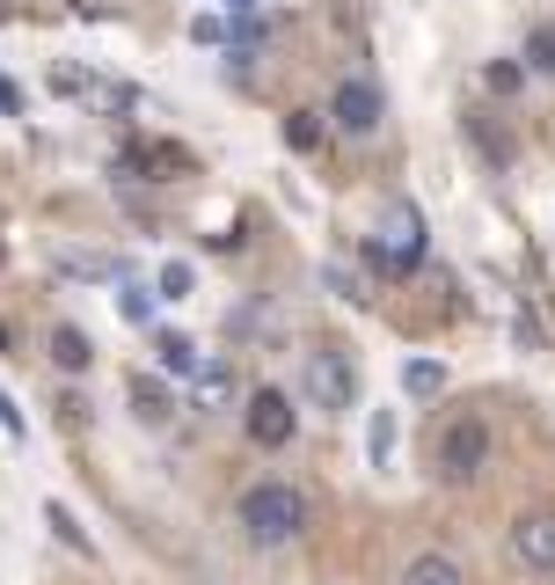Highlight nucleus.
Masks as SVG:
<instances>
[{
    "label": "nucleus",
    "instance_id": "1",
    "mask_svg": "<svg viewBox=\"0 0 555 585\" xmlns=\"http://www.w3.org/2000/svg\"><path fill=\"white\" fill-rule=\"evenodd\" d=\"M226 527L249 556H293L322 527V497H314V483L285 476V468H256L226 497Z\"/></svg>",
    "mask_w": 555,
    "mask_h": 585
},
{
    "label": "nucleus",
    "instance_id": "2",
    "mask_svg": "<svg viewBox=\"0 0 555 585\" xmlns=\"http://www.w3.org/2000/svg\"><path fill=\"white\" fill-rule=\"evenodd\" d=\"M416 462H424V483H432V491H475V483L497 468V425H490V403L432 410Z\"/></svg>",
    "mask_w": 555,
    "mask_h": 585
},
{
    "label": "nucleus",
    "instance_id": "3",
    "mask_svg": "<svg viewBox=\"0 0 555 585\" xmlns=\"http://www.w3.org/2000/svg\"><path fill=\"white\" fill-rule=\"evenodd\" d=\"M424 249H432L424 213H416L410 198H387L381 220H373V234H365V264L381 271V279H410V271L424 264Z\"/></svg>",
    "mask_w": 555,
    "mask_h": 585
},
{
    "label": "nucleus",
    "instance_id": "4",
    "mask_svg": "<svg viewBox=\"0 0 555 585\" xmlns=\"http://www.w3.org/2000/svg\"><path fill=\"white\" fill-rule=\"evenodd\" d=\"M300 389H307V403L322 410V417H344V410H359V359H351V344L322 337L300 352Z\"/></svg>",
    "mask_w": 555,
    "mask_h": 585
},
{
    "label": "nucleus",
    "instance_id": "5",
    "mask_svg": "<svg viewBox=\"0 0 555 585\" xmlns=\"http://www.w3.org/2000/svg\"><path fill=\"white\" fill-rule=\"evenodd\" d=\"M381 124H387V89L373 81V73H336L330 81V132L336 140H351V147H365V140H381Z\"/></svg>",
    "mask_w": 555,
    "mask_h": 585
},
{
    "label": "nucleus",
    "instance_id": "6",
    "mask_svg": "<svg viewBox=\"0 0 555 585\" xmlns=\"http://www.w3.org/2000/svg\"><path fill=\"white\" fill-rule=\"evenodd\" d=\"M242 440L256 446V454H285V446L300 440V410L278 381H256V389L242 395Z\"/></svg>",
    "mask_w": 555,
    "mask_h": 585
},
{
    "label": "nucleus",
    "instance_id": "7",
    "mask_svg": "<svg viewBox=\"0 0 555 585\" xmlns=\"http://www.w3.org/2000/svg\"><path fill=\"white\" fill-rule=\"evenodd\" d=\"M504 542H512V564H519L526 578H555V505H526V513L504 527Z\"/></svg>",
    "mask_w": 555,
    "mask_h": 585
},
{
    "label": "nucleus",
    "instance_id": "8",
    "mask_svg": "<svg viewBox=\"0 0 555 585\" xmlns=\"http://www.w3.org/2000/svg\"><path fill=\"white\" fill-rule=\"evenodd\" d=\"M387 585H475V571H468V556H461V549L424 542V549H410L395 564V578H387Z\"/></svg>",
    "mask_w": 555,
    "mask_h": 585
},
{
    "label": "nucleus",
    "instance_id": "9",
    "mask_svg": "<svg viewBox=\"0 0 555 585\" xmlns=\"http://www.w3.org/2000/svg\"><path fill=\"white\" fill-rule=\"evenodd\" d=\"M44 359H52L67 381H81V373L95 366V344H88L81 322H52V330H44Z\"/></svg>",
    "mask_w": 555,
    "mask_h": 585
},
{
    "label": "nucleus",
    "instance_id": "10",
    "mask_svg": "<svg viewBox=\"0 0 555 585\" xmlns=\"http://www.w3.org/2000/svg\"><path fill=\"white\" fill-rule=\"evenodd\" d=\"M132 417H139V425H147V432L175 425V395L161 389L154 373H132Z\"/></svg>",
    "mask_w": 555,
    "mask_h": 585
},
{
    "label": "nucleus",
    "instance_id": "11",
    "mask_svg": "<svg viewBox=\"0 0 555 585\" xmlns=\"http://www.w3.org/2000/svg\"><path fill=\"white\" fill-rule=\"evenodd\" d=\"M52 264L67 271V279H124V271H118V256H103V249H59Z\"/></svg>",
    "mask_w": 555,
    "mask_h": 585
},
{
    "label": "nucleus",
    "instance_id": "12",
    "mask_svg": "<svg viewBox=\"0 0 555 585\" xmlns=\"http://www.w3.org/2000/svg\"><path fill=\"white\" fill-rule=\"evenodd\" d=\"M461 124H468L475 154H483L490 169H512V140H504V132H490V118H483V110H468V118H461Z\"/></svg>",
    "mask_w": 555,
    "mask_h": 585
},
{
    "label": "nucleus",
    "instance_id": "13",
    "mask_svg": "<svg viewBox=\"0 0 555 585\" xmlns=\"http://www.w3.org/2000/svg\"><path fill=\"white\" fill-rule=\"evenodd\" d=\"M154 359H161V373H198V344L183 330H154Z\"/></svg>",
    "mask_w": 555,
    "mask_h": 585
},
{
    "label": "nucleus",
    "instance_id": "14",
    "mask_svg": "<svg viewBox=\"0 0 555 585\" xmlns=\"http://www.w3.org/2000/svg\"><path fill=\"white\" fill-rule=\"evenodd\" d=\"M154 301L161 293H147L139 279H118V315L132 322V330H154Z\"/></svg>",
    "mask_w": 555,
    "mask_h": 585
},
{
    "label": "nucleus",
    "instance_id": "15",
    "mask_svg": "<svg viewBox=\"0 0 555 585\" xmlns=\"http://www.w3.org/2000/svg\"><path fill=\"white\" fill-rule=\"evenodd\" d=\"M322 132H330V124L314 118V110H285V147H293V154H314Z\"/></svg>",
    "mask_w": 555,
    "mask_h": 585
},
{
    "label": "nucleus",
    "instance_id": "16",
    "mask_svg": "<svg viewBox=\"0 0 555 585\" xmlns=\"http://www.w3.org/2000/svg\"><path fill=\"white\" fill-rule=\"evenodd\" d=\"M198 403H234V366H226V359H205V366H198Z\"/></svg>",
    "mask_w": 555,
    "mask_h": 585
},
{
    "label": "nucleus",
    "instance_id": "17",
    "mask_svg": "<svg viewBox=\"0 0 555 585\" xmlns=\"http://www.w3.org/2000/svg\"><path fill=\"white\" fill-rule=\"evenodd\" d=\"M139 169H161V183H175L183 169H191V154H183V147H169V140H154V147H139Z\"/></svg>",
    "mask_w": 555,
    "mask_h": 585
},
{
    "label": "nucleus",
    "instance_id": "18",
    "mask_svg": "<svg viewBox=\"0 0 555 585\" xmlns=\"http://www.w3.org/2000/svg\"><path fill=\"white\" fill-rule=\"evenodd\" d=\"M402 389H410V395H416V403H432V395H438V389H446V373H438V366H432V359H410V366H402Z\"/></svg>",
    "mask_w": 555,
    "mask_h": 585
},
{
    "label": "nucleus",
    "instance_id": "19",
    "mask_svg": "<svg viewBox=\"0 0 555 585\" xmlns=\"http://www.w3.org/2000/svg\"><path fill=\"white\" fill-rule=\"evenodd\" d=\"M483 89L490 95H519L526 89V67H519V59H490V67H483Z\"/></svg>",
    "mask_w": 555,
    "mask_h": 585
},
{
    "label": "nucleus",
    "instance_id": "20",
    "mask_svg": "<svg viewBox=\"0 0 555 585\" xmlns=\"http://www.w3.org/2000/svg\"><path fill=\"white\" fill-rule=\"evenodd\" d=\"M526 73H555V22H541L534 37H526V59H519Z\"/></svg>",
    "mask_w": 555,
    "mask_h": 585
},
{
    "label": "nucleus",
    "instance_id": "21",
    "mask_svg": "<svg viewBox=\"0 0 555 585\" xmlns=\"http://www.w3.org/2000/svg\"><path fill=\"white\" fill-rule=\"evenodd\" d=\"M365 454H373V468H387V454H395V417H373V432H365Z\"/></svg>",
    "mask_w": 555,
    "mask_h": 585
},
{
    "label": "nucleus",
    "instance_id": "22",
    "mask_svg": "<svg viewBox=\"0 0 555 585\" xmlns=\"http://www.w3.org/2000/svg\"><path fill=\"white\" fill-rule=\"evenodd\" d=\"M161 301H191V285H198V271L191 264H161Z\"/></svg>",
    "mask_w": 555,
    "mask_h": 585
},
{
    "label": "nucleus",
    "instance_id": "23",
    "mask_svg": "<svg viewBox=\"0 0 555 585\" xmlns=\"http://www.w3.org/2000/svg\"><path fill=\"white\" fill-rule=\"evenodd\" d=\"M44 520H52V527H59V542H67V549H81V556H95V542H88V534H81V527H73V513H67V505H44Z\"/></svg>",
    "mask_w": 555,
    "mask_h": 585
},
{
    "label": "nucleus",
    "instance_id": "24",
    "mask_svg": "<svg viewBox=\"0 0 555 585\" xmlns=\"http://www.w3.org/2000/svg\"><path fill=\"white\" fill-rule=\"evenodd\" d=\"M52 89H59V95H73V103H88V89H95V73H81V67H59V73H52Z\"/></svg>",
    "mask_w": 555,
    "mask_h": 585
},
{
    "label": "nucleus",
    "instance_id": "25",
    "mask_svg": "<svg viewBox=\"0 0 555 585\" xmlns=\"http://www.w3.org/2000/svg\"><path fill=\"white\" fill-rule=\"evenodd\" d=\"M191 37H198V44H226V22H220V16H198Z\"/></svg>",
    "mask_w": 555,
    "mask_h": 585
},
{
    "label": "nucleus",
    "instance_id": "26",
    "mask_svg": "<svg viewBox=\"0 0 555 585\" xmlns=\"http://www.w3.org/2000/svg\"><path fill=\"white\" fill-rule=\"evenodd\" d=\"M0 118H22V89L8 81V73H0Z\"/></svg>",
    "mask_w": 555,
    "mask_h": 585
},
{
    "label": "nucleus",
    "instance_id": "27",
    "mask_svg": "<svg viewBox=\"0 0 555 585\" xmlns=\"http://www.w3.org/2000/svg\"><path fill=\"white\" fill-rule=\"evenodd\" d=\"M0 432H8V440H22V410L8 403V395H0Z\"/></svg>",
    "mask_w": 555,
    "mask_h": 585
},
{
    "label": "nucleus",
    "instance_id": "28",
    "mask_svg": "<svg viewBox=\"0 0 555 585\" xmlns=\"http://www.w3.org/2000/svg\"><path fill=\"white\" fill-rule=\"evenodd\" d=\"M220 8H226V16H256L263 0H220Z\"/></svg>",
    "mask_w": 555,
    "mask_h": 585
},
{
    "label": "nucleus",
    "instance_id": "29",
    "mask_svg": "<svg viewBox=\"0 0 555 585\" xmlns=\"http://www.w3.org/2000/svg\"><path fill=\"white\" fill-rule=\"evenodd\" d=\"M0 256H8V249H0Z\"/></svg>",
    "mask_w": 555,
    "mask_h": 585
}]
</instances>
